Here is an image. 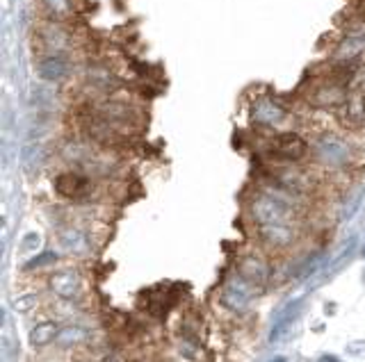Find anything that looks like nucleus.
<instances>
[{"label":"nucleus","mask_w":365,"mask_h":362,"mask_svg":"<svg viewBox=\"0 0 365 362\" xmlns=\"http://www.w3.org/2000/svg\"><path fill=\"white\" fill-rule=\"evenodd\" d=\"M269 362H288V360H285V358H283V356H279V358H272V360H269Z\"/></svg>","instance_id":"25"},{"label":"nucleus","mask_w":365,"mask_h":362,"mask_svg":"<svg viewBox=\"0 0 365 362\" xmlns=\"http://www.w3.org/2000/svg\"><path fill=\"white\" fill-rule=\"evenodd\" d=\"M363 198H365V185H363V187H359L356 191H354L351 198H349V203H347L345 208H342V219H351L354 214L359 212V208H361Z\"/></svg>","instance_id":"21"},{"label":"nucleus","mask_w":365,"mask_h":362,"mask_svg":"<svg viewBox=\"0 0 365 362\" xmlns=\"http://www.w3.org/2000/svg\"><path fill=\"white\" fill-rule=\"evenodd\" d=\"M53 189L64 201H87L91 194V178L87 171L68 169V171H62L53 178Z\"/></svg>","instance_id":"5"},{"label":"nucleus","mask_w":365,"mask_h":362,"mask_svg":"<svg viewBox=\"0 0 365 362\" xmlns=\"http://www.w3.org/2000/svg\"><path fill=\"white\" fill-rule=\"evenodd\" d=\"M48 285L55 297L64 301H76L80 297V289H83V278H80L76 269H62L51 276Z\"/></svg>","instance_id":"13"},{"label":"nucleus","mask_w":365,"mask_h":362,"mask_svg":"<svg viewBox=\"0 0 365 362\" xmlns=\"http://www.w3.org/2000/svg\"><path fill=\"white\" fill-rule=\"evenodd\" d=\"M39 242H41V237L37 233H28L21 242V251H34V248L39 246Z\"/></svg>","instance_id":"22"},{"label":"nucleus","mask_w":365,"mask_h":362,"mask_svg":"<svg viewBox=\"0 0 365 362\" xmlns=\"http://www.w3.org/2000/svg\"><path fill=\"white\" fill-rule=\"evenodd\" d=\"M37 37H39L43 55H53V53L68 55V50L73 48L71 32H68L60 21H46L43 26L37 28Z\"/></svg>","instance_id":"6"},{"label":"nucleus","mask_w":365,"mask_h":362,"mask_svg":"<svg viewBox=\"0 0 365 362\" xmlns=\"http://www.w3.org/2000/svg\"><path fill=\"white\" fill-rule=\"evenodd\" d=\"M365 55V30H354L345 35L334 50L336 62H359Z\"/></svg>","instance_id":"14"},{"label":"nucleus","mask_w":365,"mask_h":362,"mask_svg":"<svg viewBox=\"0 0 365 362\" xmlns=\"http://www.w3.org/2000/svg\"><path fill=\"white\" fill-rule=\"evenodd\" d=\"M55 262H57V253H55V251H43V253H39V255L30 257L23 269H26V271L43 269V267H51V265H55Z\"/></svg>","instance_id":"20"},{"label":"nucleus","mask_w":365,"mask_h":362,"mask_svg":"<svg viewBox=\"0 0 365 362\" xmlns=\"http://www.w3.org/2000/svg\"><path fill=\"white\" fill-rule=\"evenodd\" d=\"M313 160L329 169V171H342L354 162V153L347 139H342L336 132H322L311 146Z\"/></svg>","instance_id":"2"},{"label":"nucleus","mask_w":365,"mask_h":362,"mask_svg":"<svg viewBox=\"0 0 365 362\" xmlns=\"http://www.w3.org/2000/svg\"><path fill=\"white\" fill-rule=\"evenodd\" d=\"M71 71H73V62L68 55H60V53L41 55V58L34 62V73H37L41 82H48V85H57L66 80Z\"/></svg>","instance_id":"7"},{"label":"nucleus","mask_w":365,"mask_h":362,"mask_svg":"<svg viewBox=\"0 0 365 362\" xmlns=\"http://www.w3.org/2000/svg\"><path fill=\"white\" fill-rule=\"evenodd\" d=\"M294 198L285 191L272 187V189H258L249 198V217L256 225H269V223H294Z\"/></svg>","instance_id":"1"},{"label":"nucleus","mask_w":365,"mask_h":362,"mask_svg":"<svg viewBox=\"0 0 365 362\" xmlns=\"http://www.w3.org/2000/svg\"><path fill=\"white\" fill-rule=\"evenodd\" d=\"M297 237H299V230H297L294 223L258 225V240L269 251H288L290 246L297 244Z\"/></svg>","instance_id":"8"},{"label":"nucleus","mask_w":365,"mask_h":362,"mask_svg":"<svg viewBox=\"0 0 365 362\" xmlns=\"http://www.w3.org/2000/svg\"><path fill=\"white\" fill-rule=\"evenodd\" d=\"M347 85H342L338 80H327L322 85L315 87V92L311 94V105L317 110H327V112H338L347 98Z\"/></svg>","instance_id":"11"},{"label":"nucleus","mask_w":365,"mask_h":362,"mask_svg":"<svg viewBox=\"0 0 365 362\" xmlns=\"http://www.w3.org/2000/svg\"><path fill=\"white\" fill-rule=\"evenodd\" d=\"M363 257H365V246H363Z\"/></svg>","instance_id":"26"},{"label":"nucleus","mask_w":365,"mask_h":362,"mask_svg":"<svg viewBox=\"0 0 365 362\" xmlns=\"http://www.w3.org/2000/svg\"><path fill=\"white\" fill-rule=\"evenodd\" d=\"M87 337H89V333L85 331V328L71 326V328H62L60 335H57V342H60L62 346H76L80 342H85Z\"/></svg>","instance_id":"19"},{"label":"nucleus","mask_w":365,"mask_h":362,"mask_svg":"<svg viewBox=\"0 0 365 362\" xmlns=\"http://www.w3.org/2000/svg\"><path fill=\"white\" fill-rule=\"evenodd\" d=\"M249 119L258 128H281L290 119V110L285 107L277 96L262 94L256 96L249 110Z\"/></svg>","instance_id":"3"},{"label":"nucleus","mask_w":365,"mask_h":362,"mask_svg":"<svg viewBox=\"0 0 365 362\" xmlns=\"http://www.w3.org/2000/svg\"><path fill=\"white\" fill-rule=\"evenodd\" d=\"M60 244H62V248L64 251H68V253H78V255H83V253H87L89 251V237H87V233H83L80 228H62L60 230Z\"/></svg>","instance_id":"17"},{"label":"nucleus","mask_w":365,"mask_h":362,"mask_svg":"<svg viewBox=\"0 0 365 362\" xmlns=\"http://www.w3.org/2000/svg\"><path fill=\"white\" fill-rule=\"evenodd\" d=\"M57 335H60V326H57L55 321H41L32 328L30 344L32 346H46V344H51L53 339H57Z\"/></svg>","instance_id":"18"},{"label":"nucleus","mask_w":365,"mask_h":362,"mask_svg":"<svg viewBox=\"0 0 365 362\" xmlns=\"http://www.w3.org/2000/svg\"><path fill=\"white\" fill-rule=\"evenodd\" d=\"M254 287L249 280H245L242 276H233L231 280L226 282L222 294H220V303L224 305L226 310H233V312H242L247 305L254 299Z\"/></svg>","instance_id":"9"},{"label":"nucleus","mask_w":365,"mask_h":362,"mask_svg":"<svg viewBox=\"0 0 365 362\" xmlns=\"http://www.w3.org/2000/svg\"><path fill=\"white\" fill-rule=\"evenodd\" d=\"M39 5L48 21H60V23H64L78 12L76 0H39Z\"/></svg>","instance_id":"16"},{"label":"nucleus","mask_w":365,"mask_h":362,"mask_svg":"<svg viewBox=\"0 0 365 362\" xmlns=\"http://www.w3.org/2000/svg\"><path fill=\"white\" fill-rule=\"evenodd\" d=\"M342 128L347 130H361L365 126V92L363 89H351L347 94L345 103L336 112Z\"/></svg>","instance_id":"10"},{"label":"nucleus","mask_w":365,"mask_h":362,"mask_svg":"<svg viewBox=\"0 0 365 362\" xmlns=\"http://www.w3.org/2000/svg\"><path fill=\"white\" fill-rule=\"evenodd\" d=\"M32 305H34V297H32V294H28V297H23V299H16V301H14V308H16L19 312L30 310Z\"/></svg>","instance_id":"23"},{"label":"nucleus","mask_w":365,"mask_h":362,"mask_svg":"<svg viewBox=\"0 0 365 362\" xmlns=\"http://www.w3.org/2000/svg\"><path fill=\"white\" fill-rule=\"evenodd\" d=\"M308 142L302 137L299 132H279L274 134L269 142V155H274V160H281L283 164H299L306 160L308 155Z\"/></svg>","instance_id":"4"},{"label":"nucleus","mask_w":365,"mask_h":362,"mask_svg":"<svg viewBox=\"0 0 365 362\" xmlns=\"http://www.w3.org/2000/svg\"><path fill=\"white\" fill-rule=\"evenodd\" d=\"M176 303V294L169 292L167 287H155L146 292V310L148 314L158 316V319H165L167 312L174 308Z\"/></svg>","instance_id":"15"},{"label":"nucleus","mask_w":365,"mask_h":362,"mask_svg":"<svg viewBox=\"0 0 365 362\" xmlns=\"http://www.w3.org/2000/svg\"><path fill=\"white\" fill-rule=\"evenodd\" d=\"M237 274L242 276L245 280H249L251 285H267L269 278H272V267L265 257H260V255H254V253H249L245 255L242 260L237 262Z\"/></svg>","instance_id":"12"},{"label":"nucleus","mask_w":365,"mask_h":362,"mask_svg":"<svg viewBox=\"0 0 365 362\" xmlns=\"http://www.w3.org/2000/svg\"><path fill=\"white\" fill-rule=\"evenodd\" d=\"M322 362H340V360H338V358H331V356H324Z\"/></svg>","instance_id":"24"}]
</instances>
